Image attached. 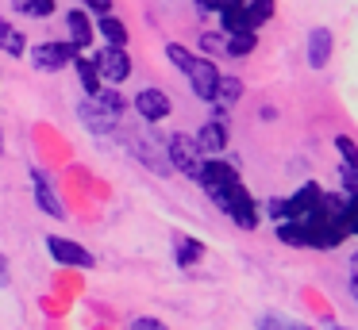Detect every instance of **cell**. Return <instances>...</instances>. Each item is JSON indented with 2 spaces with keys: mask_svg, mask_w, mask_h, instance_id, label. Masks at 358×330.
<instances>
[{
  "mask_svg": "<svg viewBox=\"0 0 358 330\" xmlns=\"http://www.w3.org/2000/svg\"><path fill=\"white\" fill-rule=\"evenodd\" d=\"M212 204L220 207L224 215H231L243 230H255L258 227V207H255V196L243 188V181H231V184H220V188H208Z\"/></svg>",
  "mask_w": 358,
  "mask_h": 330,
  "instance_id": "6da1fadb",
  "label": "cell"
},
{
  "mask_svg": "<svg viewBox=\"0 0 358 330\" xmlns=\"http://www.w3.org/2000/svg\"><path fill=\"white\" fill-rule=\"evenodd\" d=\"M166 153H170V165H173V169H181L185 177H193V181H196L204 153H201V146H196L193 135H185V130L170 135V138H166Z\"/></svg>",
  "mask_w": 358,
  "mask_h": 330,
  "instance_id": "7a4b0ae2",
  "label": "cell"
},
{
  "mask_svg": "<svg viewBox=\"0 0 358 330\" xmlns=\"http://www.w3.org/2000/svg\"><path fill=\"white\" fill-rule=\"evenodd\" d=\"M181 73L189 77V84H193V92L204 100V104H212L216 100V84H220V69L212 58H196V54H189V61L181 66Z\"/></svg>",
  "mask_w": 358,
  "mask_h": 330,
  "instance_id": "3957f363",
  "label": "cell"
},
{
  "mask_svg": "<svg viewBox=\"0 0 358 330\" xmlns=\"http://www.w3.org/2000/svg\"><path fill=\"white\" fill-rule=\"evenodd\" d=\"M135 158L143 161V165H150L158 177H170V153H166V138H158L155 130H143L139 138H135Z\"/></svg>",
  "mask_w": 358,
  "mask_h": 330,
  "instance_id": "277c9868",
  "label": "cell"
},
{
  "mask_svg": "<svg viewBox=\"0 0 358 330\" xmlns=\"http://www.w3.org/2000/svg\"><path fill=\"white\" fill-rule=\"evenodd\" d=\"M93 61H96L101 81H108V84H124L131 77V58H127L124 46H104V50H96Z\"/></svg>",
  "mask_w": 358,
  "mask_h": 330,
  "instance_id": "5b68a950",
  "label": "cell"
},
{
  "mask_svg": "<svg viewBox=\"0 0 358 330\" xmlns=\"http://www.w3.org/2000/svg\"><path fill=\"white\" fill-rule=\"evenodd\" d=\"M78 115H81V123H85L93 135H112V127L120 123V112H112L101 96H85L78 104Z\"/></svg>",
  "mask_w": 358,
  "mask_h": 330,
  "instance_id": "8992f818",
  "label": "cell"
},
{
  "mask_svg": "<svg viewBox=\"0 0 358 330\" xmlns=\"http://www.w3.org/2000/svg\"><path fill=\"white\" fill-rule=\"evenodd\" d=\"M47 250H50V257L58 261V265H73V269H96V257L85 250V246H78V242H70V238H58V234H50L47 238Z\"/></svg>",
  "mask_w": 358,
  "mask_h": 330,
  "instance_id": "52a82bcc",
  "label": "cell"
},
{
  "mask_svg": "<svg viewBox=\"0 0 358 330\" xmlns=\"http://www.w3.org/2000/svg\"><path fill=\"white\" fill-rule=\"evenodd\" d=\"M73 54H78V50H73L70 43H39L31 50V66L39 69V73H55V69L70 66Z\"/></svg>",
  "mask_w": 358,
  "mask_h": 330,
  "instance_id": "ba28073f",
  "label": "cell"
},
{
  "mask_svg": "<svg viewBox=\"0 0 358 330\" xmlns=\"http://www.w3.org/2000/svg\"><path fill=\"white\" fill-rule=\"evenodd\" d=\"M31 184H35V204H39V211H47L50 219H66V204L58 200L47 169H31Z\"/></svg>",
  "mask_w": 358,
  "mask_h": 330,
  "instance_id": "9c48e42d",
  "label": "cell"
},
{
  "mask_svg": "<svg viewBox=\"0 0 358 330\" xmlns=\"http://www.w3.org/2000/svg\"><path fill=\"white\" fill-rule=\"evenodd\" d=\"M131 104H135V112H139L147 123H162L166 115H170V107H173L170 96H166L162 89H143V92H135Z\"/></svg>",
  "mask_w": 358,
  "mask_h": 330,
  "instance_id": "30bf717a",
  "label": "cell"
},
{
  "mask_svg": "<svg viewBox=\"0 0 358 330\" xmlns=\"http://www.w3.org/2000/svg\"><path fill=\"white\" fill-rule=\"evenodd\" d=\"M196 181L204 184V192H208V188H220V184L239 181V173H235V165H231V161L208 158V161H201V173H196Z\"/></svg>",
  "mask_w": 358,
  "mask_h": 330,
  "instance_id": "8fae6325",
  "label": "cell"
},
{
  "mask_svg": "<svg viewBox=\"0 0 358 330\" xmlns=\"http://www.w3.org/2000/svg\"><path fill=\"white\" fill-rule=\"evenodd\" d=\"M331 46H335V35L327 27H312L308 31V66L312 69H324L327 58H331Z\"/></svg>",
  "mask_w": 358,
  "mask_h": 330,
  "instance_id": "7c38bea8",
  "label": "cell"
},
{
  "mask_svg": "<svg viewBox=\"0 0 358 330\" xmlns=\"http://www.w3.org/2000/svg\"><path fill=\"white\" fill-rule=\"evenodd\" d=\"M196 146H201V153H220L227 146V127H224V119H216V115H212L208 123H204L201 130H196Z\"/></svg>",
  "mask_w": 358,
  "mask_h": 330,
  "instance_id": "4fadbf2b",
  "label": "cell"
},
{
  "mask_svg": "<svg viewBox=\"0 0 358 330\" xmlns=\"http://www.w3.org/2000/svg\"><path fill=\"white\" fill-rule=\"evenodd\" d=\"M66 27H70V46L73 50H85L89 43H93V23H89L85 12H66Z\"/></svg>",
  "mask_w": 358,
  "mask_h": 330,
  "instance_id": "5bb4252c",
  "label": "cell"
},
{
  "mask_svg": "<svg viewBox=\"0 0 358 330\" xmlns=\"http://www.w3.org/2000/svg\"><path fill=\"white\" fill-rule=\"evenodd\" d=\"M73 73H78V81H81V89H85V96H96V92L104 89V81H101V73H96V61L93 58H73Z\"/></svg>",
  "mask_w": 358,
  "mask_h": 330,
  "instance_id": "9a60e30c",
  "label": "cell"
},
{
  "mask_svg": "<svg viewBox=\"0 0 358 330\" xmlns=\"http://www.w3.org/2000/svg\"><path fill=\"white\" fill-rule=\"evenodd\" d=\"M96 31H101V38H104L108 46H127V27H124V23H120L112 12H101V15H96Z\"/></svg>",
  "mask_w": 358,
  "mask_h": 330,
  "instance_id": "2e32d148",
  "label": "cell"
},
{
  "mask_svg": "<svg viewBox=\"0 0 358 330\" xmlns=\"http://www.w3.org/2000/svg\"><path fill=\"white\" fill-rule=\"evenodd\" d=\"M0 50H4V54H12V58H20V54L27 50L24 31H20V27H12L8 20H0Z\"/></svg>",
  "mask_w": 358,
  "mask_h": 330,
  "instance_id": "e0dca14e",
  "label": "cell"
},
{
  "mask_svg": "<svg viewBox=\"0 0 358 330\" xmlns=\"http://www.w3.org/2000/svg\"><path fill=\"white\" fill-rule=\"evenodd\" d=\"M258 35L255 31H231V35L224 38V54H231V58H247L250 50H255Z\"/></svg>",
  "mask_w": 358,
  "mask_h": 330,
  "instance_id": "ac0fdd59",
  "label": "cell"
},
{
  "mask_svg": "<svg viewBox=\"0 0 358 330\" xmlns=\"http://www.w3.org/2000/svg\"><path fill=\"white\" fill-rule=\"evenodd\" d=\"M239 96H243V81H239V77H224V73H220L216 100H212V104H220V107H231Z\"/></svg>",
  "mask_w": 358,
  "mask_h": 330,
  "instance_id": "d6986e66",
  "label": "cell"
},
{
  "mask_svg": "<svg viewBox=\"0 0 358 330\" xmlns=\"http://www.w3.org/2000/svg\"><path fill=\"white\" fill-rule=\"evenodd\" d=\"M201 257H204V246L196 242V238H178V265H181V269L196 265Z\"/></svg>",
  "mask_w": 358,
  "mask_h": 330,
  "instance_id": "ffe728a7",
  "label": "cell"
},
{
  "mask_svg": "<svg viewBox=\"0 0 358 330\" xmlns=\"http://www.w3.org/2000/svg\"><path fill=\"white\" fill-rule=\"evenodd\" d=\"M258 330H312V327H304L301 319H289V315H262Z\"/></svg>",
  "mask_w": 358,
  "mask_h": 330,
  "instance_id": "44dd1931",
  "label": "cell"
},
{
  "mask_svg": "<svg viewBox=\"0 0 358 330\" xmlns=\"http://www.w3.org/2000/svg\"><path fill=\"white\" fill-rule=\"evenodd\" d=\"M243 8H247V23H250V27H258V23H266L273 15V0H243Z\"/></svg>",
  "mask_w": 358,
  "mask_h": 330,
  "instance_id": "7402d4cb",
  "label": "cell"
},
{
  "mask_svg": "<svg viewBox=\"0 0 358 330\" xmlns=\"http://www.w3.org/2000/svg\"><path fill=\"white\" fill-rule=\"evenodd\" d=\"M16 12L31 15V20H47L55 12V0H16Z\"/></svg>",
  "mask_w": 358,
  "mask_h": 330,
  "instance_id": "603a6c76",
  "label": "cell"
},
{
  "mask_svg": "<svg viewBox=\"0 0 358 330\" xmlns=\"http://www.w3.org/2000/svg\"><path fill=\"white\" fill-rule=\"evenodd\" d=\"M201 50H204V54H224V35H216V31H204V35H201Z\"/></svg>",
  "mask_w": 358,
  "mask_h": 330,
  "instance_id": "cb8c5ba5",
  "label": "cell"
},
{
  "mask_svg": "<svg viewBox=\"0 0 358 330\" xmlns=\"http://www.w3.org/2000/svg\"><path fill=\"white\" fill-rule=\"evenodd\" d=\"M127 330H170L162 319H155V315H139V319H131V327Z\"/></svg>",
  "mask_w": 358,
  "mask_h": 330,
  "instance_id": "d4e9b609",
  "label": "cell"
},
{
  "mask_svg": "<svg viewBox=\"0 0 358 330\" xmlns=\"http://www.w3.org/2000/svg\"><path fill=\"white\" fill-rule=\"evenodd\" d=\"M227 0H196V8H201V15H208V12H220Z\"/></svg>",
  "mask_w": 358,
  "mask_h": 330,
  "instance_id": "484cf974",
  "label": "cell"
},
{
  "mask_svg": "<svg viewBox=\"0 0 358 330\" xmlns=\"http://www.w3.org/2000/svg\"><path fill=\"white\" fill-rule=\"evenodd\" d=\"M266 211H270L273 219H285V200H270V204H266Z\"/></svg>",
  "mask_w": 358,
  "mask_h": 330,
  "instance_id": "4316f807",
  "label": "cell"
},
{
  "mask_svg": "<svg viewBox=\"0 0 358 330\" xmlns=\"http://www.w3.org/2000/svg\"><path fill=\"white\" fill-rule=\"evenodd\" d=\"M81 4H85V8H93L96 15H101V12H112V0H81Z\"/></svg>",
  "mask_w": 358,
  "mask_h": 330,
  "instance_id": "83f0119b",
  "label": "cell"
},
{
  "mask_svg": "<svg viewBox=\"0 0 358 330\" xmlns=\"http://www.w3.org/2000/svg\"><path fill=\"white\" fill-rule=\"evenodd\" d=\"M0 288H8V257L0 253Z\"/></svg>",
  "mask_w": 358,
  "mask_h": 330,
  "instance_id": "f1b7e54d",
  "label": "cell"
},
{
  "mask_svg": "<svg viewBox=\"0 0 358 330\" xmlns=\"http://www.w3.org/2000/svg\"><path fill=\"white\" fill-rule=\"evenodd\" d=\"M350 292H355V299H358V276H355V280H350Z\"/></svg>",
  "mask_w": 358,
  "mask_h": 330,
  "instance_id": "f546056e",
  "label": "cell"
},
{
  "mask_svg": "<svg viewBox=\"0 0 358 330\" xmlns=\"http://www.w3.org/2000/svg\"><path fill=\"white\" fill-rule=\"evenodd\" d=\"M324 330H343V327H335V322H327V327Z\"/></svg>",
  "mask_w": 358,
  "mask_h": 330,
  "instance_id": "4dcf8cb0",
  "label": "cell"
}]
</instances>
